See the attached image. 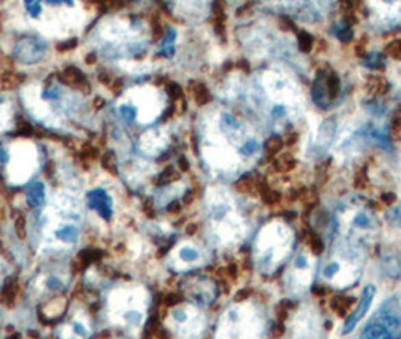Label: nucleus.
Masks as SVG:
<instances>
[{
  "mask_svg": "<svg viewBox=\"0 0 401 339\" xmlns=\"http://www.w3.org/2000/svg\"><path fill=\"white\" fill-rule=\"evenodd\" d=\"M315 270V261L311 253L300 252L293 260L291 267L289 270V275L285 277L287 286L293 294H304L309 285L313 282Z\"/></svg>",
  "mask_w": 401,
  "mask_h": 339,
  "instance_id": "9d476101",
  "label": "nucleus"
},
{
  "mask_svg": "<svg viewBox=\"0 0 401 339\" xmlns=\"http://www.w3.org/2000/svg\"><path fill=\"white\" fill-rule=\"evenodd\" d=\"M88 336H89L88 327L79 320H74L60 331V339H86Z\"/></svg>",
  "mask_w": 401,
  "mask_h": 339,
  "instance_id": "4be33fe9",
  "label": "nucleus"
},
{
  "mask_svg": "<svg viewBox=\"0 0 401 339\" xmlns=\"http://www.w3.org/2000/svg\"><path fill=\"white\" fill-rule=\"evenodd\" d=\"M263 88L271 100V119L281 123L293 115V108L299 103V90L289 77L276 71L264 73Z\"/></svg>",
  "mask_w": 401,
  "mask_h": 339,
  "instance_id": "423d86ee",
  "label": "nucleus"
},
{
  "mask_svg": "<svg viewBox=\"0 0 401 339\" xmlns=\"http://www.w3.org/2000/svg\"><path fill=\"white\" fill-rule=\"evenodd\" d=\"M364 65L373 68V70H377V68H382L385 65V58L382 53H368V55L364 58Z\"/></svg>",
  "mask_w": 401,
  "mask_h": 339,
  "instance_id": "bb28decb",
  "label": "nucleus"
},
{
  "mask_svg": "<svg viewBox=\"0 0 401 339\" xmlns=\"http://www.w3.org/2000/svg\"><path fill=\"white\" fill-rule=\"evenodd\" d=\"M332 34H334L337 38H339V40L347 41L352 38L353 29L350 27L349 23L339 21V23H337V25H334V27H332Z\"/></svg>",
  "mask_w": 401,
  "mask_h": 339,
  "instance_id": "393cba45",
  "label": "nucleus"
},
{
  "mask_svg": "<svg viewBox=\"0 0 401 339\" xmlns=\"http://www.w3.org/2000/svg\"><path fill=\"white\" fill-rule=\"evenodd\" d=\"M321 324L313 307H304L294 316L293 335L296 339H319Z\"/></svg>",
  "mask_w": 401,
  "mask_h": 339,
  "instance_id": "f8f14e48",
  "label": "nucleus"
},
{
  "mask_svg": "<svg viewBox=\"0 0 401 339\" xmlns=\"http://www.w3.org/2000/svg\"><path fill=\"white\" fill-rule=\"evenodd\" d=\"M175 38H177V32L173 27H168L166 30V35L163 38V41L160 44V53L163 56L169 58L173 55V51H175Z\"/></svg>",
  "mask_w": 401,
  "mask_h": 339,
  "instance_id": "b1692460",
  "label": "nucleus"
},
{
  "mask_svg": "<svg viewBox=\"0 0 401 339\" xmlns=\"http://www.w3.org/2000/svg\"><path fill=\"white\" fill-rule=\"evenodd\" d=\"M113 318L125 327H139L145 312H143V300L139 292H119L112 300Z\"/></svg>",
  "mask_w": 401,
  "mask_h": 339,
  "instance_id": "6e6552de",
  "label": "nucleus"
},
{
  "mask_svg": "<svg viewBox=\"0 0 401 339\" xmlns=\"http://www.w3.org/2000/svg\"><path fill=\"white\" fill-rule=\"evenodd\" d=\"M26 199H27V203L32 208H36V207H41L44 201H45V187L42 183H40V181H36V183H34L32 186L29 187L27 190V194H26Z\"/></svg>",
  "mask_w": 401,
  "mask_h": 339,
  "instance_id": "5701e85b",
  "label": "nucleus"
},
{
  "mask_svg": "<svg viewBox=\"0 0 401 339\" xmlns=\"http://www.w3.org/2000/svg\"><path fill=\"white\" fill-rule=\"evenodd\" d=\"M313 44H314L313 36L309 35V34L304 32V34H300V35H299V49H300L302 51L308 53L309 50L313 49Z\"/></svg>",
  "mask_w": 401,
  "mask_h": 339,
  "instance_id": "c85d7f7f",
  "label": "nucleus"
},
{
  "mask_svg": "<svg viewBox=\"0 0 401 339\" xmlns=\"http://www.w3.org/2000/svg\"><path fill=\"white\" fill-rule=\"evenodd\" d=\"M202 258L201 251L193 244H183L178 247L177 251V260L183 266H193V264H198Z\"/></svg>",
  "mask_w": 401,
  "mask_h": 339,
  "instance_id": "412c9836",
  "label": "nucleus"
},
{
  "mask_svg": "<svg viewBox=\"0 0 401 339\" xmlns=\"http://www.w3.org/2000/svg\"><path fill=\"white\" fill-rule=\"evenodd\" d=\"M398 339H401V335H400V338H398Z\"/></svg>",
  "mask_w": 401,
  "mask_h": 339,
  "instance_id": "2f4dec72",
  "label": "nucleus"
},
{
  "mask_svg": "<svg viewBox=\"0 0 401 339\" xmlns=\"http://www.w3.org/2000/svg\"><path fill=\"white\" fill-rule=\"evenodd\" d=\"M364 249L339 243L321 266V277L332 288L347 290L358 284L364 271Z\"/></svg>",
  "mask_w": 401,
  "mask_h": 339,
  "instance_id": "7ed1b4c3",
  "label": "nucleus"
},
{
  "mask_svg": "<svg viewBox=\"0 0 401 339\" xmlns=\"http://www.w3.org/2000/svg\"><path fill=\"white\" fill-rule=\"evenodd\" d=\"M335 133H337L335 118L324 119L321 125L319 127V131H317L315 140L313 143V153L315 155H321L326 153L329 147L332 145V142L335 139Z\"/></svg>",
  "mask_w": 401,
  "mask_h": 339,
  "instance_id": "f3484780",
  "label": "nucleus"
},
{
  "mask_svg": "<svg viewBox=\"0 0 401 339\" xmlns=\"http://www.w3.org/2000/svg\"><path fill=\"white\" fill-rule=\"evenodd\" d=\"M376 296V286L374 285H367L364 291H362V296L358 301L356 307H354V311L352 314H349L345 321H344V326H343V335L350 334V331L358 326V323L364 318L367 315L369 306H372L373 300Z\"/></svg>",
  "mask_w": 401,
  "mask_h": 339,
  "instance_id": "dca6fc26",
  "label": "nucleus"
},
{
  "mask_svg": "<svg viewBox=\"0 0 401 339\" xmlns=\"http://www.w3.org/2000/svg\"><path fill=\"white\" fill-rule=\"evenodd\" d=\"M341 90V83H339L338 75L328 70H320L315 75L314 86H313V97L314 101L320 105V108L326 109L330 103L337 100Z\"/></svg>",
  "mask_w": 401,
  "mask_h": 339,
  "instance_id": "9b49d317",
  "label": "nucleus"
},
{
  "mask_svg": "<svg viewBox=\"0 0 401 339\" xmlns=\"http://www.w3.org/2000/svg\"><path fill=\"white\" fill-rule=\"evenodd\" d=\"M293 231L285 223L279 221L267 223L264 228H261L255 238V266L263 273H274L290 256L293 251Z\"/></svg>",
  "mask_w": 401,
  "mask_h": 339,
  "instance_id": "f03ea898",
  "label": "nucleus"
},
{
  "mask_svg": "<svg viewBox=\"0 0 401 339\" xmlns=\"http://www.w3.org/2000/svg\"><path fill=\"white\" fill-rule=\"evenodd\" d=\"M263 320L258 309L251 305L230 307L219 324L217 339H260Z\"/></svg>",
  "mask_w": 401,
  "mask_h": 339,
  "instance_id": "39448f33",
  "label": "nucleus"
},
{
  "mask_svg": "<svg viewBox=\"0 0 401 339\" xmlns=\"http://www.w3.org/2000/svg\"><path fill=\"white\" fill-rule=\"evenodd\" d=\"M335 226L343 243L364 249L379 234V217L372 203L353 196L338 205Z\"/></svg>",
  "mask_w": 401,
  "mask_h": 339,
  "instance_id": "f257e3e1",
  "label": "nucleus"
},
{
  "mask_svg": "<svg viewBox=\"0 0 401 339\" xmlns=\"http://www.w3.org/2000/svg\"><path fill=\"white\" fill-rule=\"evenodd\" d=\"M186 292L195 303L210 305L217 296V286L207 276H196L186 284Z\"/></svg>",
  "mask_w": 401,
  "mask_h": 339,
  "instance_id": "4468645a",
  "label": "nucleus"
},
{
  "mask_svg": "<svg viewBox=\"0 0 401 339\" xmlns=\"http://www.w3.org/2000/svg\"><path fill=\"white\" fill-rule=\"evenodd\" d=\"M47 45L40 38H23L14 47V56L23 64H36L45 56Z\"/></svg>",
  "mask_w": 401,
  "mask_h": 339,
  "instance_id": "2eb2a0df",
  "label": "nucleus"
},
{
  "mask_svg": "<svg viewBox=\"0 0 401 339\" xmlns=\"http://www.w3.org/2000/svg\"><path fill=\"white\" fill-rule=\"evenodd\" d=\"M208 213L215 234L226 244H234L245 236V225L237 214L228 193L217 188L208 194Z\"/></svg>",
  "mask_w": 401,
  "mask_h": 339,
  "instance_id": "20e7f679",
  "label": "nucleus"
},
{
  "mask_svg": "<svg viewBox=\"0 0 401 339\" xmlns=\"http://www.w3.org/2000/svg\"><path fill=\"white\" fill-rule=\"evenodd\" d=\"M86 201H88V205L95 210L98 214H100L103 218H108L112 217L113 213V201H112V196L104 190V188H94V190H90L86 196Z\"/></svg>",
  "mask_w": 401,
  "mask_h": 339,
  "instance_id": "a211bd4d",
  "label": "nucleus"
},
{
  "mask_svg": "<svg viewBox=\"0 0 401 339\" xmlns=\"http://www.w3.org/2000/svg\"><path fill=\"white\" fill-rule=\"evenodd\" d=\"M204 326L206 320L193 306H178L172 309L169 315V327L181 339L198 338L202 334Z\"/></svg>",
  "mask_w": 401,
  "mask_h": 339,
  "instance_id": "1a4fd4ad",
  "label": "nucleus"
},
{
  "mask_svg": "<svg viewBox=\"0 0 401 339\" xmlns=\"http://www.w3.org/2000/svg\"><path fill=\"white\" fill-rule=\"evenodd\" d=\"M369 12L376 27L394 29L401 26V2L369 3Z\"/></svg>",
  "mask_w": 401,
  "mask_h": 339,
  "instance_id": "ddd939ff",
  "label": "nucleus"
},
{
  "mask_svg": "<svg viewBox=\"0 0 401 339\" xmlns=\"http://www.w3.org/2000/svg\"><path fill=\"white\" fill-rule=\"evenodd\" d=\"M118 112L121 118L127 121V123H132V121L136 118V115H138V108L132 103H123L118 108Z\"/></svg>",
  "mask_w": 401,
  "mask_h": 339,
  "instance_id": "a878e982",
  "label": "nucleus"
},
{
  "mask_svg": "<svg viewBox=\"0 0 401 339\" xmlns=\"http://www.w3.org/2000/svg\"><path fill=\"white\" fill-rule=\"evenodd\" d=\"M53 236L60 243L65 244H74L79 240V228L74 223H62L53 231Z\"/></svg>",
  "mask_w": 401,
  "mask_h": 339,
  "instance_id": "aec40b11",
  "label": "nucleus"
},
{
  "mask_svg": "<svg viewBox=\"0 0 401 339\" xmlns=\"http://www.w3.org/2000/svg\"><path fill=\"white\" fill-rule=\"evenodd\" d=\"M401 335V303L398 297L383 301L372 320L362 330L359 339H398Z\"/></svg>",
  "mask_w": 401,
  "mask_h": 339,
  "instance_id": "0eeeda50",
  "label": "nucleus"
},
{
  "mask_svg": "<svg viewBox=\"0 0 401 339\" xmlns=\"http://www.w3.org/2000/svg\"><path fill=\"white\" fill-rule=\"evenodd\" d=\"M387 50L392 58H397L401 59V41H394L391 42L389 45H387Z\"/></svg>",
  "mask_w": 401,
  "mask_h": 339,
  "instance_id": "7c9ffc66",
  "label": "nucleus"
},
{
  "mask_svg": "<svg viewBox=\"0 0 401 339\" xmlns=\"http://www.w3.org/2000/svg\"><path fill=\"white\" fill-rule=\"evenodd\" d=\"M387 221L389 222V225L394 226V228H401V203L391 207L387 211Z\"/></svg>",
  "mask_w": 401,
  "mask_h": 339,
  "instance_id": "cd10ccee",
  "label": "nucleus"
},
{
  "mask_svg": "<svg viewBox=\"0 0 401 339\" xmlns=\"http://www.w3.org/2000/svg\"><path fill=\"white\" fill-rule=\"evenodd\" d=\"M25 8L27 10V12L32 15V17H38L40 12L42 11V5L40 2H25Z\"/></svg>",
  "mask_w": 401,
  "mask_h": 339,
  "instance_id": "c756f323",
  "label": "nucleus"
},
{
  "mask_svg": "<svg viewBox=\"0 0 401 339\" xmlns=\"http://www.w3.org/2000/svg\"><path fill=\"white\" fill-rule=\"evenodd\" d=\"M382 270L391 279H398L401 275V255L396 249L383 252Z\"/></svg>",
  "mask_w": 401,
  "mask_h": 339,
  "instance_id": "6ab92c4d",
  "label": "nucleus"
}]
</instances>
